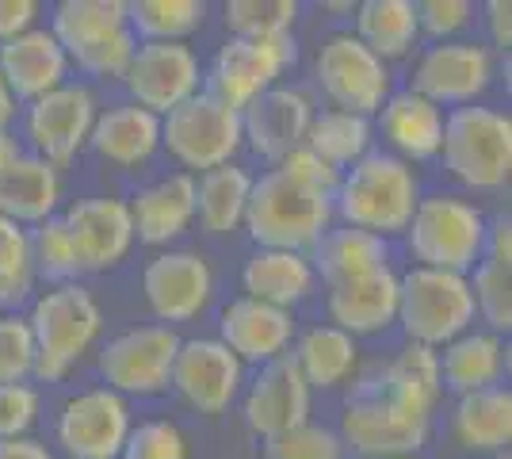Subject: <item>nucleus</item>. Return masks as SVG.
I'll list each match as a JSON object with an SVG mask.
<instances>
[{
  "mask_svg": "<svg viewBox=\"0 0 512 459\" xmlns=\"http://www.w3.org/2000/svg\"><path fill=\"white\" fill-rule=\"evenodd\" d=\"M470 326H478L470 276L413 264L398 272V329L406 341L440 352Z\"/></svg>",
  "mask_w": 512,
  "mask_h": 459,
  "instance_id": "obj_7",
  "label": "nucleus"
},
{
  "mask_svg": "<svg viewBox=\"0 0 512 459\" xmlns=\"http://www.w3.org/2000/svg\"><path fill=\"white\" fill-rule=\"evenodd\" d=\"M138 284H142V299L150 306L153 322L176 329L211 310L218 295V272L203 249L172 245V249H157L142 264Z\"/></svg>",
  "mask_w": 512,
  "mask_h": 459,
  "instance_id": "obj_13",
  "label": "nucleus"
},
{
  "mask_svg": "<svg viewBox=\"0 0 512 459\" xmlns=\"http://www.w3.org/2000/svg\"><path fill=\"white\" fill-rule=\"evenodd\" d=\"M0 77L23 108L46 92L62 88L65 81H73V66H69V54L62 50V43L50 35V27L39 23L16 39L0 43Z\"/></svg>",
  "mask_w": 512,
  "mask_h": 459,
  "instance_id": "obj_25",
  "label": "nucleus"
},
{
  "mask_svg": "<svg viewBox=\"0 0 512 459\" xmlns=\"http://www.w3.org/2000/svg\"><path fill=\"white\" fill-rule=\"evenodd\" d=\"M88 150L96 153L104 165L119 169V173L146 169L161 153V119L150 115L146 108H138V104H130V100L107 104L96 115Z\"/></svg>",
  "mask_w": 512,
  "mask_h": 459,
  "instance_id": "obj_28",
  "label": "nucleus"
},
{
  "mask_svg": "<svg viewBox=\"0 0 512 459\" xmlns=\"http://www.w3.org/2000/svg\"><path fill=\"white\" fill-rule=\"evenodd\" d=\"M478 27H482V43L490 46L493 54L501 58V54H509L512 46V4L509 0H486V4H478Z\"/></svg>",
  "mask_w": 512,
  "mask_h": 459,
  "instance_id": "obj_49",
  "label": "nucleus"
},
{
  "mask_svg": "<svg viewBox=\"0 0 512 459\" xmlns=\"http://www.w3.org/2000/svg\"><path fill=\"white\" fill-rule=\"evenodd\" d=\"M287 356L314 394L348 391L356 383V375L363 372V345L329 322H314V326L299 329Z\"/></svg>",
  "mask_w": 512,
  "mask_h": 459,
  "instance_id": "obj_29",
  "label": "nucleus"
},
{
  "mask_svg": "<svg viewBox=\"0 0 512 459\" xmlns=\"http://www.w3.org/2000/svg\"><path fill=\"white\" fill-rule=\"evenodd\" d=\"M451 444L467 456H497L512 444V391L509 383L490 391L459 394L448 414Z\"/></svg>",
  "mask_w": 512,
  "mask_h": 459,
  "instance_id": "obj_31",
  "label": "nucleus"
},
{
  "mask_svg": "<svg viewBox=\"0 0 512 459\" xmlns=\"http://www.w3.org/2000/svg\"><path fill=\"white\" fill-rule=\"evenodd\" d=\"M348 31L390 69L413 62V54L425 46L417 27V0H360Z\"/></svg>",
  "mask_w": 512,
  "mask_h": 459,
  "instance_id": "obj_32",
  "label": "nucleus"
},
{
  "mask_svg": "<svg viewBox=\"0 0 512 459\" xmlns=\"http://www.w3.org/2000/svg\"><path fill=\"white\" fill-rule=\"evenodd\" d=\"M35 337V383H65L104 341V306L88 284H54L23 310Z\"/></svg>",
  "mask_w": 512,
  "mask_h": 459,
  "instance_id": "obj_2",
  "label": "nucleus"
},
{
  "mask_svg": "<svg viewBox=\"0 0 512 459\" xmlns=\"http://www.w3.org/2000/svg\"><path fill=\"white\" fill-rule=\"evenodd\" d=\"M306 150L318 153L325 165L344 173L360 157L375 150V123L367 115H356V111L318 108L314 123H310V134H306Z\"/></svg>",
  "mask_w": 512,
  "mask_h": 459,
  "instance_id": "obj_36",
  "label": "nucleus"
},
{
  "mask_svg": "<svg viewBox=\"0 0 512 459\" xmlns=\"http://www.w3.org/2000/svg\"><path fill=\"white\" fill-rule=\"evenodd\" d=\"M421 196H425L421 173L375 146L352 169L341 173V184L333 192V219L383 241H394L406 234Z\"/></svg>",
  "mask_w": 512,
  "mask_h": 459,
  "instance_id": "obj_3",
  "label": "nucleus"
},
{
  "mask_svg": "<svg viewBox=\"0 0 512 459\" xmlns=\"http://www.w3.org/2000/svg\"><path fill=\"white\" fill-rule=\"evenodd\" d=\"M318 115V100L310 88L276 85L264 96H256L249 108H241V131H245V150L260 157L268 169L279 165L287 153L306 146L310 123Z\"/></svg>",
  "mask_w": 512,
  "mask_h": 459,
  "instance_id": "obj_20",
  "label": "nucleus"
},
{
  "mask_svg": "<svg viewBox=\"0 0 512 459\" xmlns=\"http://www.w3.org/2000/svg\"><path fill=\"white\" fill-rule=\"evenodd\" d=\"M249 368L218 337H184L172 364L169 391L203 417H222L245 391Z\"/></svg>",
  "mask_w": 512,
  "mask_h": 459,
  "instance_id": "obj_16",
  "label": "nucleus"
},
{
  "mask_svg": "<svg viewBox=\"0 0 512 459\" xmlns=\"http://www.w3.org/2000/svg\"><path fill=\"white\" fill-rule=\"evenodd\" d=\"M100 92L85 81H65L62 88L46 92L39 100L20 108V127H23V150L43 157L58 169H69L81 153L88 150V138L100 115Z\"/></svg>",
  "mask_w": 512,
  "mask_h": 459,
  "instance_id": "obj_11",
  "label": "nucleus"
},
{
  "mask_svg": "<svg viewBox=\"0 0 512 459\" xmlns=\"http://www.w3.org/2000/svg\"><path fill=\"white\" fill-rule=\"evenodd\" d=\"M0 383H35V337L23 310H0Z\"/></svg>",
  "mask_w": 512,
  "mask_h": 459,
  "instance_id": "obj_45",
  "label": "nucleus"
},
{
  "mask_svg": "<svg viewBox=\"0 0 512 459\" xmlns=\"http://www.w3.org/2000/svg\"><path fill=\"white\" fill-rule=\"evenodd\" d=\"M436 356H440V383L451 398L501 387L512 368L509 337L482 326H470L467 333H459Z\"/></svg>",
  "mask_w": 512,
  "mask_h": 459,
  "instance_id": "obj_27",
  "label": "nucleus"
},
{
  "mask_svg": "<svg viewBox=\"0 0 512 459\" xmlns=\"http://www.w3.org/2000/svg\"><path fill=\"white\" fill-rule=\"evenodd\" d=\"M314 88L329 100V108L356 111V115H375L394 92V69L383 58H375L367 46L348 31H329L314 46Z\"/></svg>",
  "mask_w": 512,
  "mask_h": 459,
  "instance_id": "obj_12",
  "label": "nucleus"
},
{
  "mask_svg": "<svg viewBox=\"0 0 512 459\" xmlns=\"http://www.w3.org/2000/svg\"><path fill=\"white\" fill-rule=\"evenodd\" d=\"M444 398L440 356L406 341L394 356L363 368L344 391L337 433L360 459L421 456L436 429V406Z\"/></svg>",
  "mask_w": 512,
  "mask_h": 459,
  "instance_id": "obj_1",
  "label": "nucleus"
},
{
  "mask_svg": "<svg viewBox=\"0 0 512 459\" xmlns=\"http://www.w3.org/2000/svg\"><path fill=\"white\" fill-rule=\"evenodd\" d=\"M62 222L73 238L81 276H107L130 257L134 222L123 196H77L62 207Z\"/></svg>",
  "mask_w": 512,
  "mask_h": 459,
  "instance_id": "obj_18",
  "label": "nucleus"
},
{
  "mask_svg": "<svg viewBox=\"0 0 512 459\" xmlns=\"http://www.w3.org/2000/svg\"><path fill=\"white\" fill-rule=\"evenodd\" d=\"M486 459H512V452H497V456H486Z\"/></svg>",
  "mask_w": 512,
  "mask_h": 459,
  "instance_id": "obj_56",
  "label": "nucleus"
},
{
  "mask_svg": "<svg viewBox=\"0 0 512 459\" xmlns=\"http://www.w3.org/2000/svg\"><path fill=\"white\" fill-rule=\"evenodd\" d=\"M39 291L31 268V245L20 222L0 215V310H20Z\"/></svg>",
  "mask_w": 512,
  "mask_h": 459,
  "instance_id": "obj_40",
  "label": "nucleus"
},
{
  "mask_svg": "<svg viewBox=\"0 0 512 459\" xmlns=\"http://www.w3.org/2000/svg\"><path fill=\"white\" fill-rule=\"evenodd\" d=\"M119 459H192V437L176 417H142L134 421Z\"/></svg>",
  "mask_w": 512,
  "mask_h": 459,
  "instance_id": "obj_43",
  "label": "nucleus"
},
{
  "mask_svg": "<svg viewBox=\"0 0 512 459\" xmlns=\"http://www.w3.org/2000/svg\"><path fill=\"white\" fill-rule=\"evenodd\" d=\"M482 257L512 264V219L505 215V211L486 222V249H482Z\"/></svg>",
  "mask_w": 512,
  "mask_h": 459,
  "instance_id": "obj_51",
  "label": "nucleus"
},
{
  "mask_svg": "<svg viewBox=\"0 0 512 459\" xmlns=\"http://www.w3.org/2000/svg\"><path fill=\"white\" fill-rule=\"evenodd\" d=\"M226 39H276L295 35L302 16L299 0H226L222 8Z\"/></svg>",
  "mask_w": 512,
  "mask_h": 459,
  "instance_id": "obj_38",
  "label": "nucleus"
},
{
  "mask_svg": "<svg viewBox=\"0 0 512 459\" xmlns=\"http://www.w3.org/2000/svg\"><path fill=\"white\" fill-rule=\"evenodd\" d=\"M310 264L318 272L321 287H337L348 280H360L367 272H379L386 264H394V241H383L367 230L333 222L318 245L310 249Z\"/></svg>",
  "mask_w": 512,
  "mask_h": 459,
  "instance_id": "obj_33",
  "label": "nucleus"
},
{
  "mask_svg": "<svg viewBox=\"0 0 512 459\" xmlns=\"http://www.w3.org/2000/svg\"><path fill=\"white\" fill-rule=\"evenodd\" d=\"M180 329H169L161 322H142L111 333L100 341V349L92 352L96 375L107 391L123 394L127 402L138 398H161L169 394L172 364L180 352Z\"/></svg>",
  "mask_w": 512,
  "mask_h": 459,
  "instance_id": "obj_9",
  "label": "nucleus"
},
{
  "mask_svg": "<svg viewBox=\"0 0 512 459\" xmlns=\"http://www.w3.org/2000/svg\"><path fill=\"white\" fill-rule=\"evenodd\" d=\"M299 66V39H226L214 50L211 66H203V88L226 100L230 108H249L256 96L283 85V77Z\"/></svg>",
  "mask_w": 512,
  "mask_h": 459,
  "instance_id": "obj_14",
  "label": "nucleus"
},
{
  "mask_svg": "<svg viewBox=\"0 0 512 459\" xmlns=\"http://www.w3.org/2000/svg\"><path fill=\"white\" fill-rule=\"evenodd\" d=\"M321 12H333V16H352L356 4L352 0H321Z\"/></svg>",
  "mask_w": 512,
  "mask_h": 459,
  "instance_id": "obj_55",
  "label": "nucleus"
},
{
  "mask_svg": "<svg viewBox=\"0 0 512 459\" xmlns=\"http://www.w3.org/2000/svg\"><path fill=\"white\" fill-rule=\"evenodd\" d=\"M470 295H474L478 326L509 337L512 333V264L482 257V261L470 268Z\"/></svg>",
  "mask_w": 512,
  "mask_h": 459,
  "instance_id": "obj_41",
  "label": "nucleus"
},
{
  "mask_svg": "<svg viewBox=\"0 0 512 459\" xmlns=\"http://www.w3.org/2000/svg\"><path fill=\"white\" fill-rule=\"evenodd\" d=\"M253 176V169H245L241 161L195 176V226L207 238H230L245 226Z\"/></svg>",
  "mask_w": 512,
  "mask_h": 459,
  "instance_id": "obj_34",
  "label": "nucleus"
},
{
  "mask_svg": "<svg viewBox=\"0 0 512 459\" xmlns=\"http://www.w3.org/2000/svg\"><path fill=\"white\" fill-rule=\"evenodd\" d=\"M65 173L35 153L20 150L12 165L0 173V215L20 222L23 230L62 215Z\"/></svg>",
  "mask_w": 512,
  "mask_h": 459,
  "instance_id": "obj_30",
  "label": "nucleus"
},
{
  "mask_svg": "<svg viewBox=\"0 0 512 459\" xmlns=\"http://www.w3.org/2000/svg\"><path fill=\"white\" fill-rule=\"evenodd\" d=\"M0 459H58V452H54V444L31 433V437L0 440Z\"/></svg>",
  "mask_w": 512,
  "mask_h": 459,
  "instance_id": "obj_52",
  "label": "nucleus"
},
{
  "mask_svg": "<svg viewBox=\"0 0 512 459\" xmlns=\"http://www.w3.org/2000/svg\"><path fill=\"white\" fill-rule=\"evenodd\" d=\"M501 77V58L482 39H451L425 43L409 62V88L444 111L486 104V92Z\"/></svg>",
  "mask_w": 512,
  "mask_h": 459,
  "instance_id": "obj_10",
  "label": "nucleus"
},
{
  "mask_svg": "<svg viewBox=\"0 0 512 459\" xmlns=\"http://www.w3.org/2000/svg\"><path fill=\"white\" fill-rule=\"evenodd\" d=\"M436 161L463 188V196L505 192L512 180V115L493 104L451 108Z\"/></svg>",
  "mask_w": 512,
  "mask_h": 459,
  "instance_id": "obj_5",
  "label": "nucleus"
},
{
  "mask_svg": "<svg viewBox=\"0 0 512 459\" xmlns=\"http://www.w3.org/2000/svg\"><path fill=\"white\" fill-rule=\"evenodd\" d=\"M478 4L474 0H417L421 43H451L474 35Z\"/></svg>",
  "mask_w": 512,
  "mask_h": 459,
  "instance_id": "obj_46",
  "label": "nucleus"
},
{
  "mask_svg": "<svg viewBox=\"0 0 512 459\" xmlns=\"http://www.w3.org/2000/svg\"><path fill=\"white\" fill-rule=\"evenodd\" d=\"M207 16V0H130V31L138 43H192Z\"/></svg>",
  "mask_w": 512,
  "mask_h": 459,
  "instance_id": "obj_37",
  "label": "nucleus"
},
{
  "mask_svg": "<svg viewBox=\"0 0 512 459\" xmlns=\"http://www.w3.org/2000/svg\"><path fill=\"white\" fill-rule=\"evenodd\" d=\"M260 459H348V448H344L341 433L333 425L310 417L295 429L264 440V456Z\"/></svg>",
  "mask_w": 512,
  "mask_h": 459,
  "instance_id": "obj_44",
  "label": "nucleus"
},
{
  "mask_svg": "<svg viewBox=\"0 0 512 459\" xmlns=\"http://www.w3.org/2000/svg\"><path fill=\"white\" fill-rule=\"evenodd\" d=\"M333 196H321L279 165L253 176V196L245 211V234L256 249H295L310 253L333 226Z\"/></svg>",
  "mask_w": 512,
  "mask_h": 459,
  "instance_id": "obj_6",
  "label": "nucleus"
},
{
  "mask_svg": "<svg viewBox=\"0 0 512 459\" xmlns=\"http://www.w3.org/2000/svg\"><path fill=\"white\" fill-rule=\"evenodd\" d=\"M20 150H23L20 138H16L12 131H4V127H0V173H4L8 165H12V157H16Z\"/></svg>",
  "mask_w": 512,
  "mask_h": 459,
  "instance_id": "obj_54",
  "label": "nucleus"
},
{
  "mask_svg": "<svg viewBox=\"0 0 512 459\" xmlns=\"http://www.w3.org/2000/svg\"><path fill=\"white\" fill-rule=\"evenodd\" d=\"M161 150L176 161L180 173L192 176L230 165L237 161V153L245 150L241 111L203 88L180 108L161 115Z\"/></svg>",
  "mask_w": 512,
  "mask_h": 459,
  "instance_id": "obj_8",
  "label": "nucleus"
},
{
  "mask_svg": "<svg viewBox=\"0 0 512 459\" xmlns=\"http://www.w3.org/2000/svg\"><path fill=\"white\" fill-rule=\"evenodd\" d=\"M43 4L39 0H0V43L16 39L23 31L43 23Z\"/></svg>",
  "mask_w": 512,
  "mask_h": 459,
  "instance_id": "obj_50",
  "label": "nucleus"
},
{
  "mask_svg": "<svg viewBox=\"0 0 512 459\" xmlns=\"http://www.w3.org/2000/svg\"><path fill=\"white\" fill-rule=\"evenodd\" d=\"M486 222L478 199L463 196L455 188H436L425 192L413 219H409L402 245L413 268H440V272H463L482 261L486 249Z\"/></svg>",
  "mask_w": 512,
  "mask_h": 459,
  "instance_id": "obj_4",
  "label": "nucleus"
},
{
  "mask_svg": "<svg viewBox=\"0 0 512 459\" xmlns=\"http://www.w3.org/2000/svg\"><path fill=\"white\" fill-rule=\"evenodd\" d=\"M43 421V391L35 383H0V440L31 437Z\"/></svg>",
  "mask_w": 512,
  "mask_h": 459,
  "instance_id": "obj_47",
  "label": "nucleus"
},
{
  "mask_svg": "<svg viewBox=\"0 0 512 459\" xmlns=\"http://www.w3.org/2000/svg\"><path fill=\"white\" fill-rule=\"evenodd\" d=\"M325 322L344 329L360 345L398 329V268L386 264L360 280L325 287Z\"/></svg>",
  "mask_w": 512,
  "mask_h": 459,
  "instance_id": "obj_23",
  "label": "nucleus"
},
{
  "mask_svg": "<svg viewBox=\"0 0 512 459\" xmlns=\"http://www.w3.org/2000/svg\"><path fill=\"white\" fill-rule=\"evenodd\" d=\"M119 85L130 104L161 119L203 92V58L195 43H138Z\"/></svg>",
  "mask_w": 512,
  "mask_h": 459,
  "instance_id": "obj_17",
  "label": "nucleus"
},
{
  "mask_svg": "<svg viewBox=\"0 0 512 459\" xmlns=\"http://www.w3.org/2000/svg\"><path fill=\"white\" fill-rule=\"evenodd\" d=\"M130 222H134V241L157 249H172L195 226V176L172 173L157 176L150 184H142L127 199Z\"/></svg>",
  "mask_w": 512,
  "mask_h": 459,
  "instance_id": "obj_24",
  "label": "nucleus"
},
{
  "mask_svg": "<svg viewBox=\"0 0 512 459\" xmlns=\"http://www.w3.org/2000/svg\"><path fill=\"white\" fill-rule=\"evenodd\" d=\"M27 245H31V268H35L39 284L54 287L81 280V261H77V249H73V238L65 230L62 215L31 226L27 230Z\"/></svg>",
  "mask_w": 512,
  "mask_h": 459,
  "instance_id": "obj_39",
  "label": "nucleus"
},
{
  "mask_svg": "<svg viewBox=\"0 0 512 459\" xmlns=\"http://www.w3.org/2000/svg\"><path fill=\"white\" fill-rule=\"evenodd\" d=\"M46 27L73 58L77 50L130 27V0H58L50 8Z\"/></svg>",
  "mask_w": 512,
  "mask_h": 459,
  "instance_id": "obj_35",
  "label": "nucleus"
},
{
  "mask_svg": "<svg viewBox=\"0 0 512 459\" xmlns=\"http://www.w3.org/2000/svg\"><path fill=\"white\" fill-rule=\"evenodd\" d=\"M318 272L310 264V253L295 249H249L241 261V295L256 303L279 306V310H299L318 295Z\"/></svg>",
  "mask_w": 512,
  "mask_h": 459,
  "instance_id": "obj_26",
  "label": "nucleus"
},
{
  "mask_svg": "<svg viewBox=\"0 0 512 459\" xmlns=\"http://www.w3.org/2000/svg\"><path fill=\"white\" fill-rule=\"evenodd\" d=\"M279 169H283V173H291L295 180H302L306 188L321 192V196H333V192H337V184H341V173H337L333 165H325L318 153H310L306 146H299L295 153H287V157L279 161Z\"/></svg>",
  "mask_w": 512,
  "mask_h": 459,
  "instance_id": "obj_48",
  "label": "nucleus"
},
{
  "mask_svg": "<svg viewBox=\"0 0 512 459\" xmlns=\"http://www.w3.org/2000/svg\"><path fill=\"white\" fill-rule=\"evenodd\" d=\"M299 333V318L291 310L256 303L237 295L218 310V341L234 352L245 368H264L279 356H287Z\"/></svg>",
  "mask_w": 512,
  "mask_h": 459,
  "instance_id": "obj_22",
  "label": "nucleus"
},
{
  "mask_svg": "<svg viewBox=\"0 0 512 459\" xmlns=\"http://www.w3.org/2000/svg\"><path fill=\"white\" fill-rule=\"evenodd\" d=\"M444 119L448 111L440 104L425 100L421 92H413L409 85L394 88L386 96V104L375 115V142H383L379 150L394 153L406 165H428L440 157V142H444Z\"/></svg>",
  "mask_w": 512,
  "mask_h": 459,
  "instance_id": "obj_21",
  "label": "nucleus"
},
{
  "mask_svg": "<svg viewBox=\"0 0 512 459\" xmlns=\"http://www.w3.org/2000/svg\"><path fill=\"white\" fill-rule=\"evenodd\" d=\"M241 421L260 444L295 429L314 417V391L306 387L291 356H279L264 368H253L241 391Z\"/></svg>",
  "mask_w": 512,
  "mask_h": 459,
  "instance_id": "obj_19",
  "label": "nucleus"
},
{
  "mask_svg": "<svg viewBox=\"0 0 512 459\" xmlns=\"http://www.w3.org/2000/svg\"><path fill=\"white\" fill-rule=\"evenodd\" d=\"M134 50H138V39H134L130 27H123V31L107 35L100 43L77 50V54L69 58V66L77 73V81H85V85H92V88L119 85L130 66V58H134Z\"/></svg>",
  "mask_w": 512,
  "mask_h": 459,
  "instance_id": "obj_42",
  "label": "nucleus"
},
{
  "mask_svg": "<svg viewBox=\"0 0 512 459\" xmlns=\"http://www.w3.org/2000/svg\"><path fill=\"white\" fill-rule=\"evenodd\" d=\"M134 429V402L104 383L62 398L54 414V452L65 459H119Z\"/></svg>",
  "mask_w": 512,
  "mask_h": 459,
  "instance_id": "obj_15",
  "label": "nucleus"
},
{
  "mask_svg": "<svg viewBox=\"0 0 512 459\" xmlns=\"http://www.w3.org/2000/svg\"><path fill=\"white\" fill-rule=\"evenodd\" d=\"M20 119V100L12 96V88L4 85V77H0V127L4 131H12V123Z\"/></svg>",
  "mask_w": 512,
  "mask_h": 459,
  "instance_id": "obj_53",
  "label": "nucleus"
},
{
  "mask_svg": "<svg viewBox=\"0 0 512 459\" xmlns=\"http://www.w3.org/2000/svg\"><path fill=\"white\" fill-rule=\"evenodd\" d=\"M386 459H421V456H386Z\"/></svg>",
  "mask_w": 512,
  "mask_h": 459,
  "instance_id": "obj_57",
  "label": "nucleus"
}]
</instances>
